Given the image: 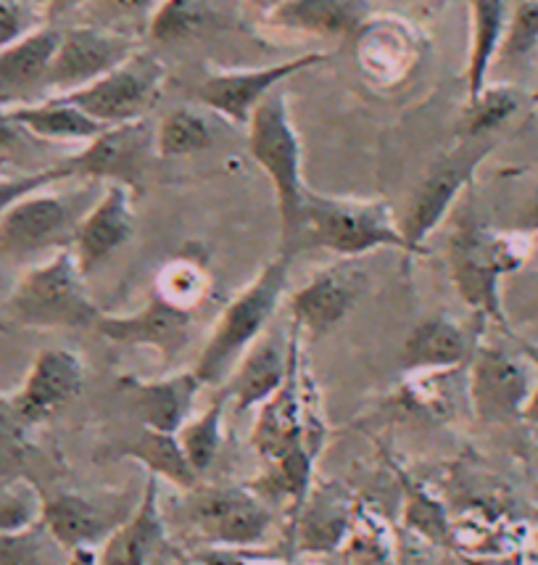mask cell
<instances>
[{"instance_id":"1","label":"cell","mask_w":538,"mask_h":565,"mask_svg":"<svg viewBox=\"0 0 538 565\" xmlns=\"http://www.w3.org/2000/svg\"><path fill=\"white\" fill-rule=\"evenodd\" d=\"M530 257V235L496 231L467 210L454 222L446 241L449 275L460 299L473 309L477 320L496 322L509 333L502 305V280L526 265Z\"/></svg>"},{"instance_id":"2","label":"cell","mask_w":538,"mask_h":565,"mask_svg":"<svg viewBox=\"0 0 538 565\" xmlns=\"http://www.w3.org/2000/svg\"><path fill=\"white\" fill-rule=\"evenodd\" d=\"M100 315L72 248H62L35 262L0 299V331H90Z\"/></svg>"},{"instance_id":"3","label":"cell","mask_w":538,"mask_h":565,"mask_svg":"<svg viewBox=\"0 0 538 565\" xmlns=\"http://www.w3.org/2000/svg\"><path fill=\"white\" fill-rule=\"evenodd\" d=\"M304 248H322L338 259H359L380 248L409 254L399 220L383 199H341L306 191L291 257Z\"/></svg>"},{"instance_id":"4","label":"cell","mask_w":538,"mask_h":565,"mask_svg":"<svg viewBox=\"0 0 538 565\" xmlns=\"http://www.w3.org/2000/svg\"><path fill=\"white\" fill-rule=\"evenodd\" d=\"M291 262L293 257L288 254H278L261 267L257 278L233 296L230 305L222 309L196 365H193V373L204 386H217L225 381L233 365H238L240 356L267 331L269 320L275 318L282 296L288 291Z\"/></svg>"},{"instance_id":"5","label":"cell","mask_w":538,"mask_h":565,"mask_svg":"<svg viewBox=\"0 0 538 565\" xmlns=\"http://www.w3.org/2000/svg\"><path fill=\"white\" fill-rule=\"evenodd\" d=\"M100 191V183H85L83 191L72 193H56L45 185L13 201L0 217V259L32 262L72 248L79 220Z\"/></svg>"},{"instance_id":"6","label":"cell","mask_w":538,"mask_h":565,"mask_svg":"<svg viewBox=\"0 0 538 565\" xmlns=\"http://www.w3.org/2000/svg\"><path fill=\"white\" fill-rule=\"evenodd\" d=\"M248 151L272 180L280 214V254L291 257L295 227H299L309 188L301 172V140L288 111L286 93L272 90L251 114Z\"/></svg>"},{"instance_id":"7","label":"cell","mask_w":538,"mask_h":565,"mask_svg":"<svg viewBox=\"0 0 538 565\" xmlns=\"http://www.w3.org/2000/svg\"><path fill=\"white\" fill-rule=\"evenodd\" d=\"M496 146H499V138L460 140V146L430 167L422 183L409 196L407 210L399 220L409 254L426 252V241L454 210L456 199L473 183L477 167L494 153Z\"/></svg>"},{"instance_id":"8","label":"cell","mask_w":538,"mask_h":565,"mask_svg":"<svg viewBox=\"0 0 538 565\" xmlns=\"http://www.w3.org/2000/svg\"><path fill=\"white\" fill-rule=\"evenodd\" d=\"M467 367V394L477 420L488 426L526 420V407L538 386L536 367L526 354L477 341Z\"/></svg>"},{"instance_id":"9","label":"cell","mask_w":538,"mask_h":565,"mask_svg":"<svg viewBox=\"0 0 538 565\" xmlns=\"http://www.w3.org/2000/svg\"><path fill=\"white\" fill-rule=\"evenodd\" d=\"M164 79V64L153 53L134 51L127 62L114 66L96 83L66 93L64 98L98 119L100 125H127L146 119V114L153 109L161 96Z\"/></svg>"},{"instance_id":"10","label":"cell","mask_w":538,"mask_h":565,"mask_svg":"<svg viewBox=\"0 0 538 565\" xmlns=\"http://www.w3.org/2000/svg\"><path fill=\"white\" fill-rule=\"evenodd\" d=\"M153 151V127L146 119L127 125L106 127L98 138L74 157H66L56 167L64 180H83V183H119L132 193L143 191V174L148 157ZM157 153V151H153Z\"/></svg>"},{"instance_id":"11","label":"cell","mask_w":538,"mask_h":565,"mask_svg":"<svg viewBox=\"0 0 538 565\" xmlns=\"http://www.w3.org/2000/svg\"><path fill=\"white\" fill-rule=\"evenodd\" d=\"M191 521L212 547H254L272 526L265 497L246 487H214L193 497Z\"/></svg>"},{"instance_id":"12","label":"cell","mask_w":538,"mask_h":565,"mask_svg":"<svg viewBox=\"0 0 538 565\" xmlns=\"http://www.w3.org/2000/svg\"><path fill=\"white\" fill-rule=\"evenodd\" d=\"M365 291L367 273L354 259H338L291 296V326L309 339H322L346 320Z\"/></svg>"},{"instance_id":"13","label":"cell","mask_w":538,"mask_h":565,"mask_svg":"<svg viewBox=\"0 0 538 565\" xmlns=\"http://www.w3.org/2000/svg\"><path fill=\"white\" fill-rule=\"evenodd\" d=\"M138 51L130 38L98 26H66L49 70V98L96 83Z\"/></svg>"},{"instance_id":"14","label":"cell","mask_w":538,"mask_h":565,"mask_svg":"<svg viewBox=\"0 0 538 565\" xmlns=\"http://www.w3.org/2000/svg\"><path fill=\"white\" fill-rule=\"evenodd\" d=\"M327 58H331V53H304V56L291 58V62L269 64L261 66V70L217 72L212 77H206L204 85L198 87V100L206 109L225 117L227 122L248 127L257 106L269 93L278 90L280 83H286L293 74L309 70V66L327 62Z\"/></svg>"},{"instance_id":"15","label":"cell","mask_w":538,"mask_h":565,"mask_svg":"<svg viewBox=\"0 0 538 565\" xmlns=\"http://www.w3.org/2000/svg\"><path fill=\"white\" fill-rule=\"evenodd\" d=\"M85 362L72 349H45L35 356L30 373L9 402L13 420L22 426L45 423L83 394Z\"/></svg>"},{"instance_id":"16","label":"cell","mask_w":538,"mask_h":565,"mask_svg":"<svg viewBox=\"0 0 538 565\" xmlns=\"http://www.w3.org/2000/svg\"><path fill=\"white\" fill-rule=\"evenodd\" d=\"M96 331L122 347H146L159 352L164 365H174L193 339V315L166 307L151 296L146 307L130 315H100Z\"/></svg>"},{"instance_id":"17","label":"cell","mask_w":538,"mask_h":565,"mask_svg":"<svg viewBox=\"0 0 538 565\" xmlns=\"http://www.w3.org/2000/svg\"><path fill=\"white\" fill-rule=\"evenodd\" d=\"M134 193L127 185L106 183L96 204L79 220L72 241V254L85 278L96 273L106 259L130 244L134 233Z\"/></svg>"},{"instance_id":"18","label":"cell","mask_w":538,"mask_h":565,"mask_svg":"<svg viewBox=\"0 0 538 565\" xmlns=\"http://www.w3.org/2000/svg\"><path fill=\"white\" fill-rule=\"evenodd\" d=\"M62 30L43 24L30 35L19 38L17 43L0 49V106L17 109V106L37 104L49 98V70L56 56Z\"/></svg>"},{"instance_id":"19","label":"cell","mask_w":538,"mask_h":565,"mask_svg":"<svg viewBox=\"0 0 538 565\" xmlns=\"http://www.w3.org/2000/svg\"><path fill=\"white\" fill-rule=\"evenodd\" d=\"M299 331H291V339H282L278 333H261L251 349L240 356L238 367L233 370L227 381V399L238 413L257 409L286 383L291 370L293 347Z\"/></svg>"},{"instance_id":"20","label":"cell","mask_w":538,"mask_h":565,"mask_svg":"<svg viewBox=\"0 0 538 565\" xmlns=\"http://www.w3.org/2000/svg\"><path fill=\"white\" fill-rule=\"evenodd\" d=\"M301 333L295 339L291 370L282 386L259 407L251 444L267 462H278L304 447V415H301Z\"/></svg>"},{"instance_id":"21","label":"cell","mask_w":538,"mask_h":565,"mask_svg":"<svg viewBox=\"0 0 538 565\" xmlns=\"http://www.w3.org/2000/svg\"><path fill=\"white\" fill-rule=\"evenodd\" d=\"M125 521L127 518L109 502H98L77 492L53 494L40 508L45 534L64 550L106 542Z\"/></svg>"},{"instance_id":"22","label":"cell","mask_w":538,"mask_h":565,"mask_svg":"<svg viewBox=\"0 0 538 565\" xmlns=\"http://www.w3.org/2000/svg\"><path fill=\"white\" fill-rule=\"evenodd\" d=\"M477 339L449 315H433L417 322L401 347L404 373H452L467 365Z\"/></svg>"},{"instance_id":"23","label":"cell","mask_w":538,"mask_h":565,"mask_svg":"<svg viewBox=\"0 0 538 565\" xmlns=\"http://www.w3.org/2000/svg\"><path fill=\"white\" fill-rule=\"evenodd\" d=\"M119 383L132 396L138 413L143 415V426L161 434H177L185 426L196 405V396L204 388L193 367L157 381L122 379Z\"/></svg>"},{"instance_id":"24","label":"cell","mask_w":538,"mask_h":565,"mask_svg":"<svg viewBox=\"0 0 538 565\" xmlns=\"http://www.w3.org/2000/svg\"><path fill=\"white\" fill-rule=\"evenodd\" d=\"M367 13L365 0H280L267 13V24L304 35L343 38L365 24Z\"/></svg>"},{"instance_id":"25","label":"cell","mask_w":538,"mask_h":565,"mask_svg":"<svg viewBox=\"0 0 538 565\" xmlns=\"http://www.w3.org/2000/svg\"><path fill=\"white\" fill-rule=\"evenodd\" d=\"M9 114L32 138L56 140V143H90L106 130V125H100L98 119H93L90 114H85L64 96L17 106V109H9Z\"/></svg>"},{"instance_id":"26","label":"cell","mask_w":538,"mask_h":565,"mask_svg":"<svg viewBox=\"0 0 538 565\" xmlns=\"http://www.w3.org/2000/svg\"><path fill=\"white\" fill-rule=\"evenodd\" d=\"M507 0H470V56L467 100H475L488 87V74L507 30Z\"/></svg>"},{"instance_id":"27","label":"cell","mask_w":538,"mask_h":565,"mask_svg":"<svg viewBox=\"0 0 538 565\" xmlns=\"http://www.w3.org/2000/svg\"><path fill=\"white\" fill-rule=\"evenodd\" d=\"M117 452L119 457L138 460L148 473L157 476V479H166L174 487L185 489V492L196 489L198 476L191 468V462H187L183 447L177 441V434H161V430L143 426L134 439L119 444Z\"/></svg>"},{"instance_id":"28","label":"cell","mask_w":538,"mask_h":565,"mask_svg":"<svg viewBox=\"0 0 538 565\" xmlns=\"http://www.w3.org/2000/svg\"><path fill=\"white\" fill-rule=\"evenodd\" d=\"M295 518L301 521V547L306 553H327V550L341 547L346 540L354 504L331 489H318V492H309L304 508Z\"/></svg>"},{"instance_id":"29","label":"cell","mask_w":538,"mask_h":565,"mask_svg":"<svg viewBox=\"0 0 538 565\" xmlns=\"http://www.w3.org/2000/svg\"><path fill=\"white\" fill-rule=\"evenodd\" d=\"M208 291H212L208 270L191 257L170 259L153 280V296L164 301L166 307L180 309V312L196 315V309L206 301Z\"/></svg>"},{"instance_id":"30","label":"cell","mask_w":538,"mask_h":565,"mask_svg":"<svg viewBox=\"0 0 538 565\" xmlns=\"http://www.w3.org/2000/svg\"><path fill=\"white\" fill-rule=\"evenodd\" d=\"M343 555L346 565H396V544L388 523L365 504L354 508Z\"/></svg>"},{"instance_id":"31","label":"cell","mask_w":538,"mask_h":565,"mask_svg":"<svg viewBox=\"0 0 538 565\" xmlns=\"http://www.w3.org/2000/svg\"><path fill=\"white\" fill-rule=\"evenodd\" d=\"M212 125L196 109H172L153 130V151L161 159H183L212 146Z\"/></svg>"},{"instance_id":"32","label":"cell","mask_w":538,"mask_h":565,"mask_svg":"<svg viewBox=\"0 0 538 565\" xmlns=\"http://www.w3.org/2000/svg\"><path fill=\"white\" fill-rule=\"evenodd\" d=\"M523 93L513 85H488L475 100H467L465 119H462V140L473 138H499L496 132L502 130L509 119L520 111Z\"/></svg>"},{"instance_id":"33","label":"cell","mask_w":538,"mask_h":565,"mask_svg":"<svg viewBox=\"0 0 538 565\" xmlns=\"http://www.w3.org/2000/svg\"><path fill=\"white\" fill-rule=\"evenodd\" d=\"M208 19V0H161L148 24V35L161 45H185L206 30Z\"/></svg>"},{"instance_id":"34","label":"cell","mask_w":538,"mask_h":565,"mask_svg":"<svg viewBox=\"0 0 538 565\" xmlns=\"http://www.w3.org/2000/svg\"><path fill=\"white\" fill-rule=\"evenodd\" d=\"M222 423H225V402L217 399L212 407H206L198 418H187L185 426L177 430L180 447H183L187 462L196 470L198 479L214 466V460H217L222 439H225V436H222Z\"/></svg>"},{"instance_id":"35","label":"cell","mask_w":538,"mask_h":565,"mask_svg":"<svg viewBox=\"0 0 538 565\" xmlns=\"http://www.w3.org/2000/svg\"><path fill=\"white\" fill-rule=\"evenodd\" d=\"M538 51V0H517L507 17L499 49L502 62H520Z\"/></svg>"},{"instance_id":"36","label":"cell","mask_w":538,"mask_h":565,"mask_svg":"<svg viewBox=\"0 0 538 565\" xmlns=\"http://www.w3.org/2000/svg\"><path fill=\"white\" fill-rule=\"evenodd\" d=\"M407 487V508H404V518L412 534L422 536L426 542H446L449 540V521L446 513L441 510L439 500L428 494L422 487H415L412 481H404Z\"/></svg>"},{"instance_id":"37","label":"cell","mask_w":538,"mask_h":565,"mask_svg":"<svg viewBox=\"0 0 538 565\" xmlns=\"http://www.w3.org/2000/svg\"><path fill=\"white\" fill-rule=\"evenodd\" d=\"M0 565H49L43 523L22 531H0Z\"/></svg>"},{"instance_id":"38","label":"cell","mask_w":538,"mask_h":565,"mask_svg":"<svg viewBox=\"0 0 538 565\" xmlns=\"http://www.w3.org/2000/svg\"><path fill=\"white\" fill-rule=\"evenodd\" d=\"M56 183H64L62 172H58L56 167H45V170L40 172L19 174V178H6V174H0V217H3V212L9 210L13 201L26 196V193L37 191V188L56 185Z\"/></svg>"},{"instance_id":"39","label":"cell","mask_w":538,"mask_h":565,"mask_svg":"<svg viewBox=\"0 0 538 565\" xmlns=\"http://www.w3.org/2000/svg\"><path fill=\"white\" fill-rule=\"evenodd\" d=\"M24 136H30V132H26L24 127L11 117L9 109H3V106H0V161L11 159L13 153L19 151Z\"/></svg>"},{"instance_id":"40","label":"cell","mask_w":538,"mask_h":565,"mask_svg":"<svg viewBox=\"0 0 538 565\" xmlns=\"http://www.w3.org/2000/svg\"><path fill=\"white\" fill-rule=\"evenodd\" d=\"M507 231L530 235V238H534V235L538 233V188L534 193H530L526 201H523V206L517 210L513 222L507 225Z\"/></svg>"},{"instance_id":"41","label":"cell","mask_w":538,"mask_h":565,"mask_svg":"<svg viewBox=\"0 0 538 565\" xmlns=\"http://www.w3.org/2000/svg\"><path fill=\"white\" fill-rule=\"evenodd\" d=\"M66 565H100V555L96 553V544H83V547L66 550Z\"/></svg>"},{"instance_id":"42","label":"cell","mask_w":538,"mask_h":565,"mask_svg":"<svg viewBox=\"0 0 538 565\" xmlns=\"http://www.w3.org/2000/svg\"><path fill=\"white\" fill-rule=\"evenodd\" d=\"M111 6H117L119 11H143L151 0H109Z\"/></svg>"},{"instance_id":"43","label":"cell","mask_w":538,"mask_h":565,"mask_svg":"<svg viewBox=\"0 0 538 565\" xmlns=\"http://www.w3.org/2000/svg\"><path fill=\"white\" fill-rule=\"evenodd\" d=\"M526 420H530L534 426H538V386H536V392H534V396H530V402L526 407Z\"/></svg>"},{"instance_id":"44","label":"cell","mask_w":538,"mask_h":565,"mask_svg":"<svg viewBox=\"0 0 538 565\" xmlns=\"http://www.w3.org/2000/svg\"><path fill=\"white\" fill-rule=\"evenodd\" d=\"M32 3H37V6H49L51 0H32Z\"/></svg>"},{"instance_id":"45","label":"cell","mask_w":538,"mask_h":565,"mask_svg":"<svg viewBox=\"0 0 538 565\" xmlns=\"http://www.w3.org/2000/svg\"><path fill=\"white\" fill-rule=\"evenodd\" d=\"M439 565H462V563H456V561H443V563H439Z\"/></svg>"},{"instance_id":"46","label":"cell","mask_w":538,"mask_h":565,"mask_svg":"<svg viewBox=\"0 0 538 565\" xmlns=\"http://www.w3.org/2000/svg\"><path fill=\"white\" fill-rule=\"evenodd\" d=\"M248 565H280V563H248Z\"/></svg>"},{"instance_id":"47","label":"cell","mask_w":538,"mask_h":565,"mask_svg":"<svg viewBox=\"0 0 538 565\" xmlns=\"http://www.w3.org/2000/svg\"><path fill=\"white\" fill-rule=\"evenodd\" d=\"M183 565H206V563H183Z\"/></svg>"},{"instance_id":"48","label":"cell","mask_w":538,"mask_h":565,"mask_svg":"<svg viewBox=\"0 0 538 565\" xmlns=\"http://www.w3.org/2000/svg\"><path fill=\"white\" fill-rule=\"evenodd\" d=\"M304 565H318V563H304Z\"/></svg>"},{"instance_id":"49","label":"cell","mask_w":538,"mask_h":565,"mask_svg":"<svg viewBox=\"0 0 538 565\" xmlns=\"http://www.w3.org/2000/svg\"><path fill=\"white\" fill-rule=\"evenodd\" d=\"M138 565H146V563H138Z\"/></svg>"}]
</instances>
